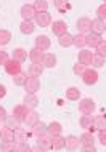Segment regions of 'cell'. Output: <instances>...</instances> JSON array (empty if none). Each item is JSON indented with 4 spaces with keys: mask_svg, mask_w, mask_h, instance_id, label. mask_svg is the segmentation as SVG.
I'll return each mask as SVG.
<instances>
[{
    "mask_svg": "<svg viewBox=\"0 0 106 152\" xmlns=\"http://www.w3.org/2000/svg\"><path fill=\"white\" fill-rule=\"evenodd\" d=\"M95 107H96V104L92 98H84V99L79 101V112L82 115H92L95 112Z\"/></svg>",
    "mask_w": 106,
    "mask_h": 152,
    "instance_id": "1",
    "label": "cell"
},
{
    "mask_svg": "<svg viewBox=\"0 0 106 152\" xmlns=\"http://www.w3.org/2000/svg\"><path fill=\"white\" fill-rule=\"evenodd\" d=\"M34 23L40 27H48L52 24V16L48 11H37L34 18Z\"/></svg>",
    "mask_w": 106,
    "mask_h": 152,
    "instance_id": "2",
    "label": "cell"
},
{
    "mask_svg": "<svg viewBox=\"0 0 106 152\" xmlns=\"http://www.w3.org/2000/svg\"><path fill=\"white\" fill-rule=\"evenodd\" d=\"M24 88H26V93H37L40 90V80L39 77H32L27 75V80L24 83Z\"/></svg>",
    "mask_w": 106,
    "mask_h": 152,
    "instance_id": "3",
    "label": "cell"
},
{
    "mask_svg": "<svg viewBox=\"0 0 106 152\" xmlns=\"http://www.w3.org/2000/svg\"><path fill=\"white\" fill-rule=\"evenodd\" d=\"M82 82L85 85H95L96 82H98V72L95 71V69H85V72L82 74Z\"/></svg>",
    "mask_w": 106,
    "mask_h": 152,
    "instance_id": "4",
    "label": "cell"
},
{
    "mask_svg": "<svg viewBox=\"0 0 106 152\" xmlns=\"http://www.w3.org/2000/svg\"><path fill=\"white\" fill-rule=\"evenodd\" d=\"M90 24H92L90 18H87V16L79 18V19H77V23H76L77 32H79V34H85V35H87L88 32H90Z\"/></svg>",
    "mask_w": 106,
    "mask_h": 152,
    "instance_id": "5",
    "label": "cell"
},
{
    "mask_svg": "<svg viewBox=\"0 0 106 152\" xmlns=\"http://www.w3.org/2000/svg\"><path fill=\"white\" fill-rule=\"evenodd\" d=\"M50 149H52V138L48 134L37 136V146L34 147V151H50Z\"/></svg>",
    "mask_w": 106,
    "mask_h": 152,
    "instance_id": "6",
    "label": "cell"
},
{
    "mask_svg": "<svg viewBox=\"0 0 106 152\" xmlns=\"http://www.w3.org/2000/svg\"><path fill=\"white\" fill-rule=\"evenodd\" d=\"M50 26H52V32L56 37H60V35H63V34H66V32H68V24L64 21H61V19L53 21V24H50Z\"/></svg>",
    "mask_w": 106,
    "mask_h": 152,
    "instance_id": "7",
    "label": "cell"
},
{
    "mask_svg": "<svg viewBox=\"0 0 106 152\" xmlns=\"http://www.w3.org/2000/svg\"><path fill=\"white\" fill-rule=\"evenodd\" d=\"M35 13L37 11H35L34 5H23L21 7V16H23L24 21H34Z\"/></svg>",
    "mask_w": 106,
    "mask_h": 152,
    "instance_id": "8",
    "label": "cell"
},
{
    "mask_svg": "<svg viewBox=\"0 0 106 152\" xmlns=\"http://www.w3.org/2000/svg\"><path fill=\"white\" fill-rule=\"evenodd\" d=\"M5 67V71H7V74L8 75H11L13 77L15 74H18V72H21V63H18V61H15L13 58H11L8 63L3 66Z\"/></svg>",
    "mask_w": 106,
    "mask_h": 152,
    "instance_id": "9",
    "label": "cell"
},
{
    "mask_svg": "<svg viewBox=\"0 0 106 152\" xmlns=\"http://www.w3.org/2000/svg\"><path fill=\"white\" fill-rule=\"evenodd\" d=\"M77 61H79V63H82V64H85V66L92 64V61H93L92 50H85V48H82V50L79 51V55H77Z\"/></svg>",
    "mask_w": 106,
    "mask_h": 152,
    "instance_id": "10",
    "label": "cell"
},
{
    "mask_svg": "<svg viewBox=\"0 0 106 152\" xmlns=\"http://www.w3.org/2000/svg\"><path fill=\"white\" fill-rule=\"evenodd\" d=\"M35 47L43 50V51H47L52 47V40L48 39V35H37L35 37Z\"/></svg>",
    "mask_w": 106,
    "mask_h": 152,
    "instance_id": "11",
    "label": "cell"
},
{
    "mask_svg": "<svg viewBox=\"0 0 106 152\" xmlns=\"http://www.w3.org/2000/svg\"><path fill=\"white\" fill-rule=\"evenodd\" d=\"M106 31V24L103 19H100V18H95V19H92V24H90V32H95V34H103V32Z\"/></svg>",
    "mask_w": 106,
    "mask_h": 152,
    "instance_id": "12",
    "label": "cell"
},
{
    "mask_svg": "<svg viewBox=\"0 0 106 152\" xmlns=\"http://www.w3.org/2000/svg\"><path fill=\"white\" fill-rule=\"evenodd\" d=\"M24 106H26L27 109H35L39 106V98L35 93H26V96H24Z\"/></svg>",
    "mask_w": 106,
    "mask_h": 152,
    "instance_id": "13",
    "label": "cell"
},
{
    "mask_svg": "<svg viewBox=\"0 0 106 152\" xmlns=\"http://www.w3.org/2000/svg\"><path fill=\"white\" fill-rule=\"evenodd\" d=\"M79 125H80V128H84L85 131H90V133L95 131V128H93V117L92 115H82L79 118Z\"/></svg>",
    "mask_w": 106,
    "mask_h": 152,
    "instance_id": "14",
    "label": "cell"
},
{
    "mask_svg": "<svg viewBox=\"0 0 106 152\" xmlns=\"http://www.w3.org/2000/svg\"><path fill=\"white\" fill-rule=\"evenodd\" d=\"M31 133L34 134L35 138L37 136H42V134H47V123L39 120L37 123H34V125L31 126Z\"/></svg>",
    "mask_w": 106,
    "mask_h": 152,
    "instance_id": "15",
    "label": "cell"
},
{
    "mask_svg": "<svg viewBox=\"0 0 106 152\" xmlns=\"http://www.w3.org/2000/svg\"><path fill=\"white\" fill-rule=\"evenodd\" d=\"M27 109L24 104H18V106H15L13 107V117L16 118V120H19V122H24V118H26L27 115Z\"/></svg>",
    "mask_w": 106,
    "mask_h": 152,
    "instance_id": "16",
    "label": "cell"
},
{
    "mask_svg": "<svg viewBox=\"0 0 106 152\" xmlns=\"http://www.w3.org/2000/svg\"><path fill=\"white\" fill-rule=\"evenodd\" d=\"M61 131H63V126H61L60 122H52L47 125V134L50 138L58 136V134H61Z\"/></svg>",
    "mask_w": 106,
    "mask_h": 152,
    "instance_id": "17",
    "label": "cell"
},
{
    "mask_svg": "<svg viewBox=\"0 0 106 152\" xmlns=\"http://www.w3.org/2000/svg\"><path fill=\"white\" fill-rule=\"evenodd\" d=\"M85 40H87V47L96 48L103 39H101V35H100V34H95V32H88V34L85 35Z\"/></svg>",
    "mask_w": 106,
    "mask_h": 152,
    "instance_id": "18",
    "label": "cell"
},
{
    "mask_svg": "<svg viewBox=\"0 0 106 152\" xmlns=\"http://www.w3.org/2000/svg\"><path fill=\"white\" fill-rule=\"evenodd\" d=\"M43 56H45V51L40 50V48H37V47H34V48L29 51V59H31V63H42V61H43Z\"/></svg>",
    "mask_w": 106,
    "mask_h": 152,
    "instance_id": "19",
    "label": "cell"
},
{
    "mask_svg": "<svg viewBox=\"0 0 106 152\" xmlns=\"http://www.w3.org/2000/svg\"><path fill=\"white\" fill-rule=\"evenodd\" d=\"M40 120V115H39V112L35 109H29L27 110V115L26 118H24V123H26L27 126H32L34 123H37Z\"/></svg>",
    "mask_w": 106,
    "mask_h": 152,
    "instance_id": "20",
    "label": "cell"
},
{
    "mask_svg": "<svg viewBox=\"0 0 106 152\" xmlns=\"http://www.w3.org/2000/svg\"><path fill=\"white\" fill-rule=\"evenodd\" d=\"M58 43H60V47H63V48L72 47V45H74V35H71L69 32H66V34L58 37Z\"/></svg>",
    "mask_w": 106,
    "mask_h": 152,
    "instance_id": "21",
    "label": "cell"
},
{
    "mask_svg": "<svg viewBox=\"0 0 106 152\" xmlns=\"http://www.w3.org/2000/svg\"><path fill=\"white\" fill-rule=\"evenodd\" d=\"M35 27H37V24H35L34 21H24V19H23V23L19 24V31H21L24 35L32 34V32L35 31Z\"/></svg>",
    "mask_w": 106,
    "mask_h": 152,
    "instance_id": "22",
    "label": "cell"
},
{
    "mask_svg": "<svg viewBox=\"0 0 106 152\" xmlns=\"http://www.w3.org/2000/svg\"><path fill=\"white\" fill-rule=\"evenodd\" d=\"M0 141H11V142H15V130L8 128V126L0 128Z\"/></svg>",
    "mask_w": 106,
    "mask_h": 152,
    "instance_id": "23",
    "label": "cell"
},
{
    "mask_svg": "<svg viewBox=\"0 0 106 152\" xmlns=\"http://www.w3.org/2000/svg\"><path fill=\"white\" fill-rule=\"evenodd\" d=\"M43 72V64L42 63H32L29 66V69H27V74L32 77H40Z\"/></svg>",
    "mask_w": 106,
    "mask_h": 152,
    "instance_id": "24",
    "label": "cell"
},
{
    "mask_svg": "<svg viewBox=\"0 0 106 152\" xmlns=\"http://www.w3.org/2000/svg\"><path fill=\"white\" fill-rule=\"evenodd\" d=\"M79 144H80V141L77 136H74V134L66 136V144H64V147H66L68 151H76L77 147H79Z\"/></svg>",
    "mask_w": 106,
    "mask_h": 152,
    "instance_id": "25",
    "label": "cell"
},
{
    "mask_svg": "<svg viewBox=\"0 0 106 152\" xmlns=\"http://www.w3.org/2000/svg\"><path fill=\"white\" fill-rule=\"evenodd\" d=\"M64 144H66V138L58 134V136L52 138V149L53 151H61L64 149Z\"/></svg>",
    "mask_w": 106,
    "mask_h": 152,
    "instance_id": "26",
    "label": "cell"
},
{
    "mask_svg": "<svg viewBox=\"0 0 106 152\" xmlns=\"http://www.w3.org/2000/svg\"><path fill=\"white\" fill-rule=\"evenodd\" d=\"M66 99H69V101H79L80 99V90L77 87H69L66 90Z\"/></svg>",
    "mask_w": 106,
    "mask_h": 152,
    "instance_id": "27",
    "label": "cell"
},
{
    "mask_svg": "<svg viewBox=\"0 0 106 152\" xmlns=\"http://www.w3.org/2000/svg\"><path fill=\"white\" fill-rule=\"evenodd\" d=\"M13 59L23 64L24 61L27 59V51L24 50V48H15L13 50Z\"/></svg>",
    "mask_w": 106,
    "mask_h": 152,
    "instance_id": "28",
    "label": "cell"
},
{
    "mask_svg": "<svg viewBox=\"0 0 106 152\" xmlns=\"http://www.w3.org/2000/svg\"><path fill=\"white\" fill-rule=\"evenodd\" d=\"M27 75H29V74L23 72V71L15 74L13 75V83L16 85V87H24V83H26V80H27Z\"/></svg>",
    "mask_w": 106,
    "mask_h": 152,
    "instance_id": "29",
    "label": "cell"
},
{
    "mask_svg": "<svg viewBox=\"0 0 106 152\" xmlns=\"http://www.w3.org/2000/svg\"><path fill=\"white\" fill-rule=\"evenodd\" d=\"M79 141H80V144H82V146H92V144H95V138H93V134L90 133V131H85V133L80 134Z\"/></svg>",
    "mask_w": 106,
    "mask_h": 152,
    "instance_id": "30",
    "label": "cell"
},
{
    "mask_svg": "<svg viewBox=\"0 0 106 152\" xmlns=\"http://www.w3.org/2000/svg\"><path fill=\"white\" fill-rule=\"evenodd\" d=\"M42 64H43V67H50V69H53V67L56 66V56L53 55V53H45Z\"/></svg>",
    "mask_w": 106,
    "mask_h": 152,
    "instance_id": "31",
    "label": "cell"
},
{
    "mask_svg": "<svg viewBox=\"0 0 106 152\" xmlns=\"http://www.w3.org/2000/svg\"><path fill=\"white\" fill-rule=\"evenodd\" d=\"M93 128H95V130H103V128H106V115H105V114L93 117Z\"/></svg>",
    "mask_w": 106,
    "mask_h": 152,
    "instance_id": "32",
    "label": "cell"
},
{
    "mask_svg": "<svg viewBox=\"0 0 106 152\" xmlns=\"http://www.w3.org/2000/svg\"><path fill=\"white\" fill-rule=\"evenodd\" d=\"M3 122H5V126H8V128H11V130H16V128L21 126V122L16 120L13 115H7V118Z\"/></svg>",
    "mask_w": 106,
    "mask_h": 152,
    "instance_id": "33",
    "label": "cell"
},
{
    "mask_svg": "<svg viewBox=\"0 0 106 152\" xmlns=\"http://www.w3.org/2000/svg\"><path fill=\"white\" fill-rule=\"evenodd\" d=\"M10 40H11V32L7 29H0V45L5 47V45L10 43Z\"/></svg>",
    "mask_w": 106,
    "mask_h": 152,
    "instance_id": "34",
    "label": "cell"
},
{
    "mask_svg": "<svg viewBox=\"0 0 106 152\" xmlns=\"http://www.w3.org/2000/svg\"><path fill=\"white\" fill-rule=\"evenodd\" d=\"M53 5H55V8L58 11H61V13H64L66 10H69V2L68 0H53Z\"/></svg>",
    "mask_w": 106,
    "mask_h": 152,
    "instance_id": "35",
    "label": "cell"
},
{
    "mask_svg": "<svg viewBox=\"0 0 106 152\" xmlns=\"http://www.w3.org/2000/svg\"><path fill=\"white\" fill-rule=\"evenodd\" d=\"M74 47L82 50L84 47H87V40H85V34H77L74 35Z\"/></svg>",
    "mask_w": 106,
    "mask_h": 152,
    "instance_id": "36",
    "label": "cell"
},
{
    "mask_svg": "<svg viewBox=\"0 0 106 152\" xmlns=\"http://www.w3.org/2000/svg\"><path fill=\"white\" fill-rule=\"evenodd\" d=\"M106 64V58L105 56H101V55H98V53H96V55H93V61H92V66L93 67H103V66Z\"/></svg>",
    "mask_w": 106,
    "mask_h": 152,
    "instance_id": "37",
    "label": "cell"
},
{
    "mask_svg": "<svg viewBox=\"0 0 106 152\" xmlns=\"http://www.w3.org/2000/svg\"><path fill=\"white\" fill-rule=\"evenodd\" d=\"M27 136H29V134H27V131H24L21 126L15 130V141L16 142H18V141H27Z\"/></svg>",
    "mask_w": 106,
    "mask_h": 152,
    "instance_id": "38",
    "label": "cell"
},
{
    "mask_svg": "<svg viewBox=\"0 0 106 152\" xmlns=\"http://www.w3.org/2000/svg\"><path fill=\"white\" fill-rule=\"evenodd\" d=\"M32 149V147L29 146V142L27 141H18L15 144V151L16 152H29Z\"/></svg>",
    "mask_w": 106,
    "mask_h": 152,
    "instance_id": "39",
    "label": "cell"
},
{
    "mask_svg": "<svg viewBox=\"0 0 106 152\" xmlns=\"http://www.w3.org/2000/svg\"><path fill=\"white\" fill-rule=\"evenodd\" d=\"M34 8L35 11H48V2L47 0H35Z\"/></svg>",
    "mask_w": 106,
    "mask_h": 152,
    "instance_id": "40",
    "label": "cell"
},
{
    "mask_svg": "<svg viewBox=\"0 0 106 152\" xmlns=\"http://www.w3.org/2000/svg\"><path fill=\"white\" fill-rule=\"evenodd\" d=\"M0 151H2V152L15 151V142H11V141H0Z\"/></svg>",
    "mask_w": 106,
    "mask_h": 152,
    "instance_id": "41",
    "label": "cell"
},
{
    "mask_svg": "<svg viewBox=\"0 0 106 152\" xmlns=\"http://www.w3.org/2000/svg\"><path fill=\"white\" fill-rule=\"evenodd\" d=\"M85 69H87V66L77 61V64H74V67H72V72H74L76 75H82V74L85 72Z\"/></svg>",
    "mask_w": 106,
    "mask_h": 152,
    "instance_id": "42",
    "label": "cell"
},
{
    "mask_svg": "<svg viewBox=\"0 0 106 152\" xmlns=\"http://www.w3.org/2000/svg\"><path fill=\"white\" fill-rule=\"evenodd\" d=\"M96 18L106 21V3H101V5L96 8Z\"/></svg>",
    "mask_w": 106,
    "mask_h": 152,
    "instance_id": "43",
    "label": "cell"
},
{
    "mask_svg": "<svg viewBox=\"0 0 106 152\" xmlns=\"http://www.w3.org/2000/svg\"><path fill=\"white\" fill-rule=\"evenodd\" d=\"M96 51H98V55H101V56L106 58V40H101L100 45L96 47Z\"/></svg>",
    "mask_w": 106,
    "mask_h": 152,
    "instance_id": "44",
    "label": "cell"
},
{
    "mask_svg": "<svg viewBox=\"0 0 106 152\" xmlns=\"http://www.w3.org/2000/svg\"><path fill=\"white\" fill-rule=\"evenodd\" d=\"M8 61H10V58H8V53L0 50V66H5Z\"/></svg>",
    "mask_w": 106,
    "mask_h": 152,
    "instance_id": "45",
    "label": "cell"
},
{
    "mask_svg": "<svg viewBox=\"0 0 106 152\" xmlns=\"http://www.w3.org/2000/svg\"><path fill=\"white\" fill-rule=\"evenodd\" d=\"M98 141H100L103 146H106V128L98 130Z\"/></svg>",
    "mask_w": 106,
    "mask_h": 152,
    "instance_id": "46",
    "label": "cell"
},
{
    "mask_svg": "<svg viewBox=\"0 0 106 152\" xmlns=\"http://www.w3.org/2000/svg\"><path fill=\"white\" fill-rule=\"evenodd\" d=\"M7 115H8V114H7V109L3 107L2 104H0V122H3V120H5Z\"/></svg>",
    "mask_w": 106,
    "mask_h": 152,
    "instance_id": "47",
    "label": "cell"
},
{
    "mask_svg": "<svg viewBox=\"0 0 106 152\" xmlns=\"http://www.w3.org/2000/svg\"><path fill=\"white\" fill-rule=\"evenodd\" d=\"M95 151H96L95 144H92V146H82V152H95Z\"/></svg>",
    "mask_w": 106,
    "mask_h": 152,
    "instance_id": "48",
    "label": "cell"
},
{
    "mask_svg": "<svg viewBox=\"0 0 106 152\" xmlns=\"http://www.w3.org/2000/svg\"><path fill=\"white\" fill-rule=\"evenodd\" d=\"M5 94H7V87L0 83V99H2V98H5Z\"/></svg>",
    "mask_w": 106,
    "mask_h": 152,
    "instance_id": "49",
    "label": "cell"
},
{
    "mask_svg": "<svg viewBox=\"0 0 106 152\" xmlns=\"http://www.w3.org/2000/svg\"><path fill=\"white\" fill-rule=\"evenodd\" d=\"M103 3H106V0H105V2H103Z\"/></svg>",
    "mask_w": 106,
    "mask_h": 152,
    "instance_id": "50",
    "label": "cell"
}]
</instances>
